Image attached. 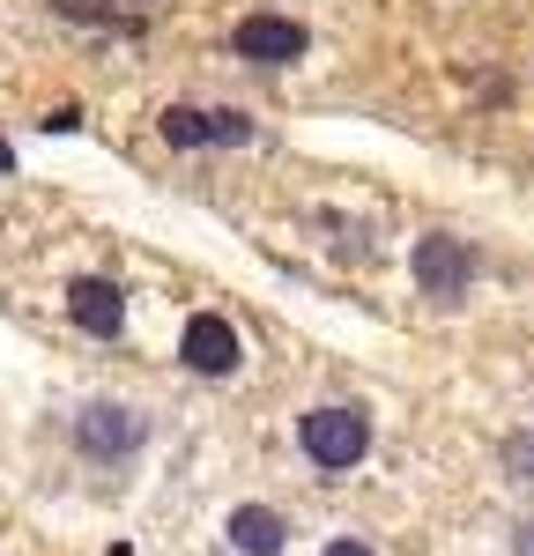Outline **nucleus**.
Returning <instances> with one entry per match:
<instances>
[{"mask_svg":"<svg viewBox=\"0 0 534 556\" xmlns=\"http://www.w3.org/2000/svg\"><path fill=\"white\" fill-rule=\"evenodd\" d=\"M297 445H305V460L312 468H327V475H349L364 453H371V416L364 408H342V401H327V408H305L297 416Z\"/></svg>","mask_w":534,"mask_h":556,"instance_id":"f257e3e1","label":"nucleus"},{"mask_svg":"<svg viewBox=\"0 0 534 556\" xmlns=\"http://www.w3.org/2000/svg\"><path fill=\"white\" fill-rule=\"evenodd\" d=\"M141 438H149V416L127 408V401H89L82 416H75V445H82V460L97 468H119L141 453Z\"/></svg>","mask_w":534,"mask_h":556,"instance_id":"f03ea898","label":"nucleus"},{"mask_svg":"<svg viewBox=\"0 0 534 556\" xmlns=\"http://www.w3.org/2000/svg\"><path fill=\"white\" fill-rule=\"evenodd\" d=\"M305 23H290V15H245L238 30H230V60H245V67H290V60H305Z\"/></svg>","mask_w":534,"mask_h":556,"instance_id":"7ed1b4c3","label":"nucleus"},{"mask_svg":"<svg viewBox=\"0 0 534 556\" xmlns=\"http://www.w3.org/2000/svg\"><path fill=\"white\" fill-rule=\"evenodd\" d=\"M178 356H186L201 379H230V371L245 364V342H238V327H230L223 312H193L186 334H178Z\"/></svg>","mask_w":534,"mask_h":556,"instance_id":"20e7f679","label":"nucleus"},{"mask_svg":"<svg viewBox=\"0 0 534 556\" xmlns=\"http://www.w3.org/2000/svg\"><path fill=\"white\" fill-rule=\"evenodd\" d=\"M408 267H416V290H423V298H460L468 275H475V253H468L460 238H423Z\"/></svg>","mask_w":534,"mask_h":556,"instance_id":"39448f33","label":"nucleus"},{"mask_svg":"<svg viewBox=\"0 0 534 556\" xmlns=\"http://www.w3.org/2000/svg\"><path fill=\"white\" fill-rule=\"evenodd\" d=\"M67 319L97 334V342H112L119 327H127V290L119 282H104V275H82V282H67Z\"/></svg>","mask_w":534,"mask_h":556,"instance_id":"423d86ee","label":"nucleus"},{"mask_svg":"<svg viewBox=\"0 0 534 556\" xmlns=\"http://www.w3.org/2000/svg\"><path fill=\"white\" fill-rule=\"evenodd\" d=\"M223 534H230V549H238V556H282V542H290V519L267 513V505H238Z\"/></svg>","mask_w":534,"mask_h":556,"instance_id":"0eeeda50","label":"nucleus"},{"mask_svg":"<svg viewBox=\"0 0 534 556\" xmlns=\"http://www.w3.org/2000/svg\"><path fill=\"white\" fill-rule=\"evenodd\" d=\"M156 127H164L171 149H208V141H216V119H208V112H193V104H171Z\"/></svg>","mask_w":534,"mask_h":556,"instance_id":"6e6552de","label":"nucleus"},{"mask_svg":"<svg viewBox=\"0 0 534 556\" xmlns=\"http://www.w3.org/2000/svg\"><path fill=\"white\" fill-rule=\"evenodd\" d=\"M52 15L89 23V30H112V23H119V8H112V0H52Z\"/></svg>","mask_w":534,"mask_h":556,"instance_id":"1a4fd4ad","label":"nucleus"},{"mask_svg":"<svg viewBox=\"0 0 534 556\" xmlns=\"http://www.w3.org/2000/svg\"><path fill=\"white\" fill-rule=\"evenodd\" d=\"M505 468L520 475V482H534V430L527 438H505Z\"/></svg>","mask_w":534,"mask_h":556,"instance_id":"9d476101","label":"nucleus"},{"mask_svg":"<svg viewBox=\"0 0 534 556\" xmlns=\"http://www.w3.org/2000/svg\"><path fill=\"white\" fill-rule=\"evenodd\" d=\"M208 119H216V141H230V149L253 141V119H245V112H208Z\"/></svg>","mask_w":534,"mask_h":556,"instance_id":"9b49d317","label":"nucleus"},{"mask_svg":"<svg viewBox=\"0 0 534 556\" xmlns=\"http://www.w3.org/2000/svg\"><path fill=\"white\" fill-rule=\"evenodd\" d=\"M327 556H371V542H356V534H342V542H327Z\"/></svg>","mask_w":534,"mask_h":556,"instance_id":"f8f14e48","label":"nucleus"},{"mask_svg":"<svg viewBox=\"0 0 534 556\" xmlns=\"http://www.w3.org/2000/svg\"><path fill=\"white\" fill-rule=\"evenodd\" d=\"M0 172H8V149H0Z\"/></svg>","mask_w":534,"mask_h":556,"instance_id":"ddd939ff","label":"nucleus"}]
</instances>
